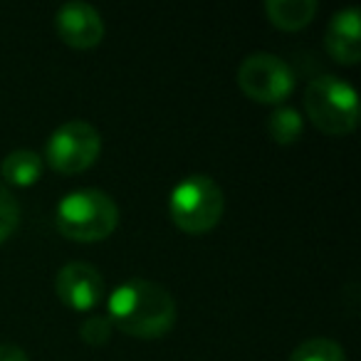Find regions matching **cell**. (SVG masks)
I'll list each match as a JSON object with an SVG mask.
<instances>
[{
  "label": "cell",
  "instance_id": "7",
  "mask_svg": "<svg viewBox=\"0 0 361 361\" xmlns=\"http://www.w3.org/2000/svg\"><path fill=\"white\" fill-rule=\"evenodd\" d=\"M57 295L72 310H92L104 297V277L90 262H67L57 272Z\"/></svg>",
  "mask_w": 361,
  "mask_h": 361
},
{
  "label": "cell",
  "instance_id": "4",
  "mask_svg": "<svg viewBox=\"0 0 361 361\" xmlns=\"http://www.w3.org/2000/svg\"><path fill=\"white\" fill-rule=\"evenodd\" d=\"M305 111L324 134H349L359 121V94L336 75H322L305 90Z\"/></svg>",
  "mask_w": 361,
  "mask_h": 361
},
{
  "label": "cell",
  "instance_id": "2",
  "mask_svg": "<svg viewBox=\"0 0 361 361\" xmlns=\"http://www.w3.org/2000/svg\"><path fill=\"white\" fill-rule=\"evenodd\" d=\"M119 221V208L99 188H77L57 206V228L65 238L80 243L104 240Z\"/></svg>",
  "mask_w": 361,
  "mask_h": 361
},
{
  "label": "cell",
  "instance_id": "11",
  "mask_svg": "<svg viewBox=\"0 0 361 361\" xmlns=\"http://www.w3.org/2000/svg\"><path fill=\"white\" fill-rule=\"evenodd\" d=\"M265 13L282 30H300L314 18L317 0H267Z\"/></svg>",
  "mask_w": 361,
  "mask_h": 361
},
{
  "label": "cell",
  "instance_id": "12",
  "mask_svg": "<svg viewBox=\"0 0 361 361\" xmlns=\"http://www.w3.org/2000/svg\"><path fill=\"white\" fill-rule=\"evenodd\" d=\"M290 361H346V354L339 341L326 339V336H312L295 346Z\"/></svg>",
  "mask_w": 361,
  "mask_h": 361
},
{
  "label": "cell",
  "instance_id": "13",
  "mask_svg": "<svg viewBox=\"0 0 361 361\" xmlns=\"http://www.w3.org/2000/svg\"><path fill=\"white\" fill-rule=\"evenodd\" d=\"M267 134L277 144H292L302 134V114L292 106H277L267 116Z\"/></svg>",
  "mask_w": 361,
  "mask_h": 361
},
{
  "label": "cell",
  "instance_id": "6",
  "mask_svg": "<svg viewBox=\"0 0 361 361\" xmlns=\"http://www.w3.org/2000/svg\"><path fill=\"white\" fill-rule=\"evenodd\" d=\"M238 85L250 99L275 104L295 87V72L272 52H252L238 67Z\"/></svg>",
  "mask_w": 361,
  "mask_h": 361
},
{
  "label": "cell",
  "instance_id": "9",
  "mask_svg": "<svg viewBox=\"0 0 361 361\" xmlns=\"http://www.w3.org/2000/svg\"><path fill=\"white\" fill-rule=\"evenodd\" d=\"M324 45L334 60L354 65L361 57V16L359 8H344L334 13L326 25Z\"/></svg>",
  "mask_w": 361,
  "mask_h": 361
},
{
  "label": "cell",
  "instance_id": "5",
  "mask_svg": "<svg viewBox=\"0 0 361 361\" xmlns=\"http://www.w3.org/2000/svg\"><path fill=\"white\" fill-rule=\"evenodd\" d=\"M102 151V136L90 121L70 119L60 124L45 144V159L60 173H80L90 169Z\"/></svg>",
  "mask_w": 361,
  "mask_h": 361
},
{
  "label": "cell",
  "instance_id": "1",
  "mask_svg": "<svg viewBox=\"0 0 361 361\" xmlns=\"http://www.w3.org/2000/svg\"><path fill=\"white\" fill-rule=\"evenodd\" d=\"M111 326L139 339L164 336L176 322V302L159 282L134 277L116 287L106 300Z\"/></svg>",
  "mask_w": 361,
  "mask_h": 361
},
{
  "label": "cell",
  "instance_id": "10",
  "mask_svg": "<svg viewBox=\"0 0 361 361\" xmlns=\"http://www.w3.org/2000/svg\"><path fill=\"white\" fill-rule=\"evenodd\" d=\"M42 156L32 149H16L3 159L0 164V173H3V183H13V186H30L40 178L42 173Z\"/></svg>",
  "mask_w": 361,
  "mask_h": 361
},
{
  "label": "cell",
  "instance_id": "14",
  "mask_svg": "<svg viewBox=\"0 0 361 361\" xmlns=\"http://www.w3.org/2000/svg\"><path fill=\"white\" fill-rule=\"evenodd\" d=\"M20 221V203H18L16 193L0 180V243L13 235Z\"/></svg>",
  "mask_w": 361,
  "mask_h": 361
},
{
  "label": "cell",
  "instance_id": "15",
  "mask_svg": "<svg viewBox=\"0 0 361 361\" xmlns=\"http://www.w3.org/2000/svg\"><path fill=\"white\" fill-rule=\"evenodd\" d=\"M111 329H114V326H111V322H109V317H106V314H92L80 324L82 339L90 341V344H94V346L109 341Z\"/></svg>",
  "mask_w": 361,
  "mask_h": 361
},
{
  "label": "cell",
  "instance_id": "16",
  "mask_svg": "<svg viewBox=\"0 0 361 361\" xmlns=\"http://www.w3.org/2000/svg\"><path fill=\"white\" fill-rule=\"evenodd\" d=\"M0 361H30L27 354L16 344H0Z\"/></svg>",
  "mask_w": 361,
  "mask_h": 361
},
{
  "label": "cell",
  "instance_id": "3",
  "mask_svg": "<svg viewBox=\"0 0 361 361\" xmlns=\"http://www.w3.org/2000/svg\"><path fill=\"white\" fill-rule=\"evenodd\" d=\"M226 211L223 188L206 173H191L176 183L169 198V216L183 233H206Z\"/></svg>",
  "mask_w": 361,
  "mask_h": 361
},
{
  "label": "cell",
  "instance_id": "8",
  "mask_svg": "<svg viewBox=\"0 0 361 361\" xmlns=\"http://www.w3.org/2000/svg\"><path fill=\"white\" fill-rule=\"evenodd\" d=\"M57 32L60 37L72 47H94L104 37V20H102L99 11L85 0H70L57 11Z\"/></svg>",
  "mask_w": 361,
  "mask_h": 361
}]
</instances>
